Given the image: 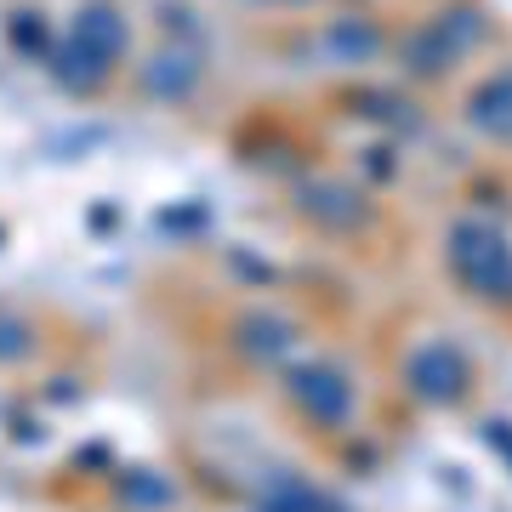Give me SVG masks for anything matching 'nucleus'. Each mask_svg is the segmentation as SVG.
<instances>
[{
    "label": "nucleus",
    "mask_w": 512,
    "mask_h": 512,
    "mask_svg": "<svg viewBox=\"0 0 512 512\" xmlns=\"http://www.w3.org/2000/svg\"><path fill=\"white\" fill-rule=\"evenodd\" d=\"M456 262L484 296H512V251L490 228H461L456 234Z\"/></svg>",
    "instance_id": "obj_1"
}]
</instances>
